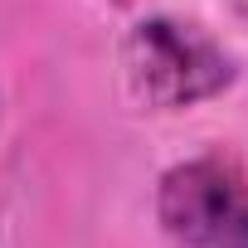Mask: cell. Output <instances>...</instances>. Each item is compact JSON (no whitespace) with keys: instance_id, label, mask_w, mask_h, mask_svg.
I'll list each match as a JSON object with an SVG mask.
<instances>
[{"instance_id":"cell-1","label":"cell","mask_w":248,"mask_h":248,"mask_svg":"<svg viewBox=\"0 0 248 248\" xmlns=\"http://www.w3.org/2000/svg\"><path fill=\"white\" fill-rule=\"evenodd\" d=\"M122 73L141 107L151 112H185L219 97L233 83V59L214 34L200 25L151 15L122 39Z\"/></svg>"},{"instance_id":"cell-2","label":"cell","mask_w":248,"mask_h":248,"mask_svg":"<svg viewBox=\"0 0 248 248\" xmlns=\"http://www.w3.org/2000/svg\"><path fill=\"white\" fill-rule=\"evenodd\" d=\"M156 219L180 248H248V175L224 156H195L161 175Z\"/></svg>"}]
</instances>
